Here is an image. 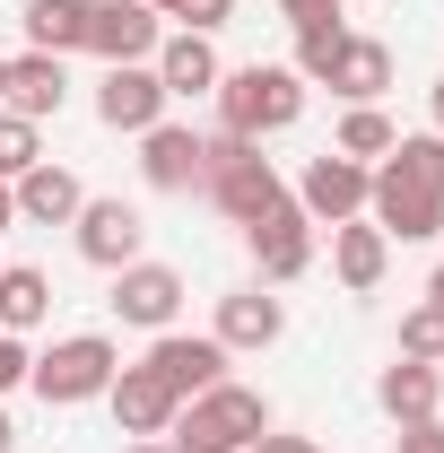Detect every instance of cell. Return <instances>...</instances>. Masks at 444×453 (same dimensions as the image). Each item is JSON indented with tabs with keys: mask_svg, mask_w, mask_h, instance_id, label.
Masks as SVG:
<instances>
[{
	"mask_svg": "<svg viewBox=\"0 0 444 453\" xmlns=\"http://www.w3.org/2000/svg\"><path fill=\"white\" fill-rule=\"evenodd\" d=\"M366 219L384 226L392 244L444 235V131H401L392 140V157L366 183Z\"/></svg>",
	"mask_w": 444,
	"mask_h": 453,
	"instance_id": "obj_1",
	"label": "cell"
},
{
	"mask_svg": "<svg viewBox=\"0 0 444 453\" xmlns=\"http://www.w3.org/2000/svg\"><path fill=\"white\" fill-rule=\"evenodd\" d=\"M201 192H210V210L235 219V226H253L262 210L287 201V183H279V166L262 157V140H235V131H210V140H201Z\"/></svg>",
	"mask_w": 444,
	"mask_h": 453,
	"instance_id": "obj_2",
	"label": "cell"
},
{
	"mask_svg": "<svg viewBox=\"0 0 444 453\" xmlns=\"http://www.w3.org/2000/svg\"><path fill=\"white\" fill-rule=\"evenodd\" d=\"M253 436H271V401L253 384H235V375L210 384V393H192L166 427L174 453H253Z\"/></svg>",
	"mask_w": 444,
	"mask_h": 453,
	"instance_id": "obj_3",
	"label": "cell"
},
{
	"mask_svg": "<svg viewBox=\"0 0 444 453\" xmlns=\"http://www.w3.org/2000/svg\"><path fill=\"white\" fill-rule=\"evenodd\" d=\"M305 79L287 70V61H235L218 79V131H235V140H271V131H287L296 113H305Z\"/></svg>",
	"mask_w": 444,
	"mask_h": 453,
	"instance_id": "obj_4",
	"label": "cell"
},
{
	"mask_svg": "<svg viewBox=\"0 0 444 453\" xmlns=\"http://www.w3.org/2000/svg\"><path fill=\"white\" fill-rule=\"evenodd\" d=\"M113 375H122V349L105 332H70L27 366V393L44 401V410H79V401H105Z\"/></svg>",
	"mask_w": 444,
	"mask_h": 453,
	"instance_id": "obj_5",
	"label": "cell"
},
{
	"mask_svg": "<svg viewBox=\"0 0 444 453\" xmlns=\"http://www.w3.org/2000/svg\"><path fill=\"white\" fill-rule=\"evenodd\" d=\"M366 183H375V166H357V157H340V149H323V157H305V174H296V210L314 226H340V219H366Z\"/></svg>",
	"mask_w": 444,
	"mask_h": 453,
	"instance_id": "obj_6",
	"label": "cell"
},
{
	"mask_svg": "<svg viewBox=\"0 0 444 453\" xmlns=\"http://www.w3.org/2000/svg\"><path fill=\"white\" fill-rule=\"evenodd\" d=\"M105 305L131 323V332H174V314H183V271L140 253V262L113 271V296H105Z\"/></svg>",
	"mask_w": 444,
	"mask_h": 453,
	"instance_id": "obj_7",
	"label": "cell"
},
{
	"mask_svg": "<svg viewBox=\"0 0 444 453\" xmlns=\"http://www.w3.org/2000/svg\"><path fill=\"white\" fill-rule=\"evenodd\" d=\"M244 244H253V271H262V288H287L314 271V219L296 210V201H279V210H262V219L244 226Z\"/></svg>",
	"mask_w": 444,
	"mask_h": 453,
	"instance_id": "obj_8",
	"label": "cell"
},
{
	"mask_svg": "<svg viewBox=\"0 0 444 453\" xmlns=\"http://www.w3.org/2000/svg\"><path fill=\"white\" fill-rule=\"evenodd\" d=\"M166 44V18L149 9V0H88V44L79 53H96L113 70V61H149Z\"/></svg>",
	"mask_w": 444,
	"mask_h": 453,
	"instance_id": "obj_9",
	"label": "cell"
},
{
	"mask_svg": "<svg viewBox=\"0 0 444 453\" xmlns=\"http://www.w3.org/2000/svg\"><path fill=\"white\" fill-rule=\"evenodd\" d=\"M166 88H157V70H149V61H113L105 79H96V122H105V131H131V140H140V131H157V122H166Z\"/></svg>",
	"mask_w": 444,
	"mask_h": 453,
	"instance_id": "obj_10",
	"label": "cell"
},
{
	"mask_svg": "<svg viewBox=\"0 0 444 453\" xmlns=\"http://www.w3.org/2000/svg\"><path fill=\"white\" fill-rule=\"evenodd\" d=\"M79 262H96V271H122V262H140V244H149V219L131 210V201H79Z\"/></svg>",
	"mask_w": 444,
	"mask_h": 453,
	"instance_id": "obj_11",
	"label": "cell"
},
{
	"mask_svg": "<svg viewBox=\"0 0 444 453\" xmlns=\"http://www.w3.org/2000/svg\"><path fill=\"white\" fill-rule=\"evenodd\" d=\"M140 366H157L174 401H192V393H210V384H226V349H218V332H157Z\"/></svg>",
	"mask_w": 444,
	"mask_h": 453,
	"instance_id": "obj_12",
	"label": "cell"
},
{
	"mask_svg": "<svg viewBox=\"0 0 444 453\" xmlns=\"http://www.w3.org/2000/svg\"><path fill=\"white\" fill-rule=\"evenodd\" d=\"M210 332H218L226 357H262V349L287 332V305H279L262 280H253V288H226V296H218V323H210Z\"/></svg>",
	"mask_w": 444,
	"mask_h": 453,
	"instance_id": "obj_13",
	"label": "cell"
},
{
	"mask_svg": "<svg viewBox=\"0 0 444 453\" xmlns=\"http://www.w3.org/2000/svg\"><path fill=\"white\" fill-rule=\"evenodd\" d=\"M105 410H113V427H122V436H166L183 401L166 393V375H157V366H122V375L105 384Z\"/></svg>",
	"mask_w": 444,
	"mask_h": 453,
	"instance_id": "obj_14",
	"label": "cell"
},
{
	"mask_svg": "<svg viewBox=\"0 0 444 453\" xmlns=\"http://www.w3.org/2000/svg\"><path fill=\"white\" fill-rule=\"evenodd\" d=\"M149 70H157V88L166 96H218V79H226V61L210 35H192V27H174L166 44L149 53Z\"/></svg>",
	"mask_w": 444,
	"mask_h": 453,
	"instance_id": "obj_15",
	"label": "cell"
},
{
	"mask_svg": "<svg viewBox=\"0 0 444 453\" xmlns=\"http://www.w3.org/2000/svg\"><path fill=\"white\" fill-rule=\"evenodd\" d=\"M384 271H392V235L375 219H340L332 226V280L348 288V296H375Z\"/></svg>",
	"mask_w": 444,
	"mask_h": 453,
	"instance_id": "obj_16",
	"label": "cell"
},
{
	"mask_svg": "<svg viewBox=\"0 0 444 453\" xmlns=\"http://www.w3.org/2000/svg\"><path fill=\"white\" fill-rule=\"evenodd\" d=\"M140 174H149V192H201V131L192 122L140 131Z\"/></svg>",
	"mask_w": 444,
	"mask_h": 453,
	"instance_id": "obj_17",
	"label": "cell"
},
{
	"mask_svg": "<svg viewBox=\"0 0 444 453\" xmlns=\"http://www.w3.org/2000/svg\"><path fill=\"white\" fill-rule=\"evenodd\" d=\"M375 401H384L392 427H418V418L444 410V366H427V357H392L384 375H375Z\"/></svg>",
	"mask_w": 444,
	"mask_h": 453,
	"instance_id": "obj_18",
	"label": "cell"
},
{
	"mask_svg": "<svg viewBox=\"0 0 444 453\" xmlns=\"http://www.w3.org/2000/svg\"><path fill=\"white\" fill-rule=\"evenodd\" d=\"M323 88H332L340 105H384V88H392V44H384V35H348Z\"/></svg>",
	"mask_w": 444,
	"mask_h": 453,
	"instance_id": "obj_19",
	"label": "cell"
},
{
	"mask_svg": "<svg viewBox=\"0 0 444 453\" xmlns=\"http://www.w3.org/2000/svg\"><path fill=\"white\" fill-rule=\"evenodd\" d=\"M9 192H18V219H27V226H70V219H79V201H88V183H79L70 166H53V157L27 166Z\"/></svg>",
	"mask_w": 444,
	"mask_h": 453,
	"instance_id": "obj_20",
	"label": "cell"
},
{
	"mask_svg": "<svg viewBox=\"0 0 444 453\" xmlns=\"http://www.w3.org/2000/svg\"><path fill=\"white\" fill-rule=\"evenodd\" d=\"M9 113H27V122H53L61 105H70V70H61V53H18L9 61V96H0Z\"/></svg>",
	"mask_w": 444,
	"mask_h": 453,
	"instance_id": "obj_21",
	"label": "cell"
},
{
	"mask_svg": "<svg viewBox=\"0 0 444 453\" xmlns=\"http://www.w3.org/2000/svg\"><path fill=\"white\" fill-rule=\"evenodd\" d=\"M18 27H27V53H61L70 61L88 44V0H27Z\"/></svg>",
	"mask_w": 444,
	"mask_h": 453,
	"instance_id": "obj_22",
	"label": "cell"
},
{
	"mask_svg": "<svg viewBox=\"0 0 444 453\" xmlns=\"http://www.w3.org/2000/svg\"><path fill=\"white\" fill-rule=\"evenodd\" d=\"M44 314H53V280H44V271H27V262H0V332L27 340Z\"/></svg>",
	"mask_w": 444,
	"mask_h": 453,
	"instance_id": "obj_23",
	"label": "cell"
},
{
	"mask_svg": "<svg viewBox=\"0 0 444 453\" xmlns=\"http://www.w3.org/2000/svg\"><path fill=\"white\" fill-rule=\"evenodd\" d=\"M392 140H401V122H392L384 105H348V113H340V131H332V149H340V157H357V166H384Z\"/></svg>",
	"mask_w": 444,
	"mask_h": 453,
	"instance_id": "obj_24",
	"label": "cell"
},
{
	"mask_svg": "<svg viewBox=\"0 0 444 453\" xmlns=\"http://www.w3.org/2000/svg\"><path fill=\"white\" fill-rule=\"evenodd\" d=\"M27 166H44V122H27V113L0 105V183H18Z\"/></svg>",
	"mask_w": 444,
	"mask_h": 453,
	"instance_id": "obj_25",
	"label": "cell"
},
{
	"mask_svg": "<svg viewBox=\"0 0 444 453\" xmlns=\"http://www.w3.org/2000/svg\"><path fill=\"white\" fill-rule=\"evenodd\" d=\"M340 44H348V27H305V35H296V61H287V70H296L305 88H323V79H332V61H340Z\"/></svg>",
	"mask_w": 444,
	"mask_h": 453,
	"instance_id": "obj_26",
	"label": "cell"
},
{
	"mask_svg": "<svg viewBox=\"0 0 444 453\" xmlns=\"http://www.w3.org/2000/svg\"><path fill=\"white\" fill-rule=\"evenodd\" d=\"M401 357H427V366H444V314L427 305V296L401 314Z\"/></svg>",
	"mask_w": 444,
	"mask_h": 453,
	"instance_id": "obj_27",
	"label": "cell"
},
{
	"mask_svg": "<svg viewBox=\"0 0 444 453\" xmlns=\"http://www.w3.org/2000/svg\"><path fill=\"white\" fill-rule=\"evenodd\" d=\"M174 27H192V35H218L226 18H235V0H166Z\"/></svg>",
	"mask_w": 444,
	"mask_h": 453,
	"instance_id": "obj_28",
	"label": "cell"
},
{
	"mask_svg": "<svg viewBox=\"0 0 444 453\" xmlns=\"http://www.w3.org/2000/svg\"><path fill=\"white\" fill-rule=\"evenodd\" d=\"M279 18L305 35V27H340V0H279Z\"/></svg>",
	"mask_w": 444,
	"mask_h": 453,
	"instance_id": "obj_29",
	"label": "cell"
},
{
	"mask_svg": "<svg viewBox=\"0 0 444 453\" xmlns=\"http://www.w3.org/2000/svg\"><path fill=\"white\" fill-rule=\"evenodd\" d=\"M27 366H35V357H27V340L0 332V393H18V384H27Z\"/></svg>",
	"mask_w": 444,
	"mask_h": 453,
	"instance_id": "obj_30",
	"label": "cell"
},
{
	"mask_svg": "<svg viewBox=\"0 0 444 453\" xmlns=\"http://www.w3.org/2000/svg\"><path fill=\"white\" fill-rule=\"evenodd\" d=\"M392 453H444V418H418V427H401V445Z\"/></svg>",
	"mask_w": 444,
	"mask_h": 453,
	"instance_id": "obj_31",
	"label": "cell"
},
{
	"mask_svg": "<svg viewBox=\"0 0 444 453\" xmlns=\"http://www.w3.org/2000/svg\"><path fill=\"white\" fill-rule=\"evenodd\" d=\"M253 453H323V445H314V436H279V427H271V436H253Z\"/></svg>",
	"mask_w": 444,
	"mask_h": 453,
	"instance_id": "obj_32",
	"label": "cell"
},
{
	"mask_svg": "<svg viewBox=\"0 0 444 453\" xmlns=\"http://www.w3.org/2000/svg\"><path fill=\"white\" fill-rule=\"evenodd\" d=\"M9 226H18V192L0 183V235H9Z\"/></svg>",
	"mask_w": 444,
	"mask_h": 453,
	"instance_id": "obj_33",
	"label": "cell"
},
{
	"mask_svg": "<svg viewBox=\"0 0 444 453\" xmlns=\"http://www.w3.org/2000/svg\"><path fill=\"white\" fill-rule=\"evenodd\" d=\"M122 453H174V445H166V436H131Z\"/></svg>",
	"mask_w": 444,
	"mask_h": 453,
	"instance_id": "obj_34",
	"label": "cell"
},
{
	"mask_svg": "<svg viewBox=\"0 0 444 453\" xmlns=\"http://www.w3.org/2000/svg\"><path fill=\"white\" fill-rule=\"evenodd\" d=\"M427 305H436V314H444V262H436V280H427Z\"/></svg>",
	"mask_w": 444,
	"mask_h": 453,
	"instance_id": "obj_35",
	"label": "cell"
},
{
	"mask_svg": "<svg viewBox=\"0 0 444 453\" xmlns=\"http://www.w3.org/2000/svg\"><path fill=\"white\" fill-rule=\"evenodd\" d=\"M427 113H436V131H444V79H436V96H427Z\"/></svg>",
	"mask_w": 444,
	"mask_h": 453,
	"instance_id": "obj_36",
	"label": "cell"
},
{
	"mask_svg": "<svg viewBox=\"0 0 444 453\" xmlns=\"http://www.w3.org/2000/svg\"><path fill=\"white\" fill-rule=\"evenodd\" d=\"M9 445H18V427H9V410H0V453H9Z\"/></svg>",
	"mask_w": 444,
	"mask_h": 453,
	"instance_id": "obj_37",
	"label": "cell"
},
{
	"mask_svg": "<svg viewBox=\"0 0 444 453\" xmlns=\"http://www.w3.org/2000/svg\"><path fill=\"white\" fill-rule=\"evenodd\" d=\"M0 96H9V53H0Z\"/></svg>",
	"mask_w": 444,
	"mask_h": 453,
	"instance_id": "obj_38",
	"label": "cell"
},
{
	"mask_svg": "<svg viewBox=\"0 0 444 453\" xmlns=\"http://www.w3.org/2000/svg\"><path fill=\"white\" fill-rule=\"evenodd\" d=\"M149 9H157V18H166V0H149Z\"/></svg>",
	"mask_w": 444,
	"mask_h": 453,
	"instance_id": "obj_39",
	"label": "cell"
}]
</instances>
